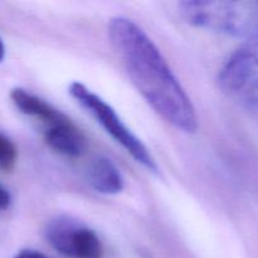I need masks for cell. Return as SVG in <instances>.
I'll return each instance as SVG.
<instances>
[{"label": "cell", "mask_w": 258, "mask_h": 258, "mask_svg": "<svg viewBox=\"0 0 258 258\" xmlns=\"http://www.w3.org/2000/svg\"><path fill=\"white\" fill-rule=\"evenodd\" d=\"M108 35L131 82L153 110L183 133H196L198 118L193 103L149 35L123 17L110 20Z\"/></svg>", "instance_id": "obj_1"}, {"label": "cell", "mask_w": 258, "mask_h": 258, "mask_svg": "<svg viewBox=\"0 0 258 258\" xmlns=\"http://www.w3.org/2000/svg\"><path fill=\"white\" fill-rule=\"evenodd\" d=\"M184 19L196 27L229 35L258 34V2H202L179 4Z\"/></svg>", "instance_id": "obj_2"}, {"label": "cell", "mask_w": 258, "mask_h": 258, "mask_svg": "<svg viewBox=\"0 0 258 258\" xmlns=\"http://www.w3.org/2000/svg\"><path fill=\"white\" fill-rule=\"evenodd\" d=\"M70 95L100 123L103 130L120 144L139 164L153 173H158V165L150 151L122 122L116 111L105 100L81 82H72L68 88Z\"/></svg>", "instance_id": "obj_3"}, {"label": "cell", "mask_w": 258, "mask_h": 258, "mask_svg": "<svg viewBox=\"0 0 258 258\" xmlns=\"http://www.w3.org/2000/svg\"><path fill=\"white\" fill-rule=\"evenodd\" d=\"M222 91L244 103H258V34L241 45L222 67Z\"/></svg>", "instance_id": "obj_4"}, {"label": "cell", "mask_w": 258, "mask_h": 258, "mask_svg": "<svg viewBox=\"0 0 258 258\" xmlns=\"http://www.w3.org/2000/svg\"><path fill=\"white\" fill-rule=\"evenodd\" d=\"M45 238L66 257L103 258L102 242L96 232L67 217L50 221L45 228Z\"/></svg>", "instance_id": "obj_5"}, {"label": "cell", "mask_w": 258, "mask_h": 258, "mask_svg": "<svg viewBox=\"0 0 258 258\" xmlns=\"http://www.w3.org/2000/svg\"><path fill=\"white\" fill-rule=\"evenodd\" d=\"M45 144L60 155L77 158L87 149V139L70 117L44 130Z\"/></svg>", "instance_id": "obj_6"}, {"label": "cell", "mask_w": 258, "mask_h": 258, "mask_svg": "<svg viewBox=\"0 0 258 258\" xmlns=\"http://www.w3.org/2000/svg\"><path fill=\"white\" fill-rule=\"evenodd\" d=\"M10 98H12L13 103L17 106L18 110H20V112L30 116L35 120H39L40 122L44 123L45 128L67 118L64 113L53 107L49 102L28 92L27 90H23V88L12 90Z\"/></svg>", "instance_id": "obj_7"}, {"label": "cell", "mask_w": 258, "mask_h": 258, "mask_svg": "<svg viewBox=\"0 0 258 258\" xmlns=\"http://www.w3.org/2000/svg\"><path fill=\"white\" fill-rule=\"evenodd\" d=\"M88 183L102 194H117L123 189V178L117 166L105 156L92 160L88 168Z\"/></svg>", "instance_id": "obj_8"}, {"label": "cell", "mask_w": 258, "mask_h": 258, "mask_svg": "<svg viewBox=\"0 0 258 258\" xmlns=\"http://www.w3.org/2000/svg\"><path fill=\"white\" fill-rule=\"evenodd\" d=\"M18 159L15 144L5 134L0 133V170L9 173L14 169Z\"/></svg>", "instance_id": "obj_9"}, {"label": "cell", "mask_w": 258, "mask_h": 258, "mask_svg": "<svg viewBox=\"0 0 258 258\" xmlns=\"http://www.w3.org/2000/svg\"><path fill=\"white\" fill-rule=\"evenodd\" d=\"M10 204H12V197H10V193L2 185V184H0V213L7 211L10 207Z\"/></svg>", "instance_id": "obj_10"}, {"label": "cell", "mask_w": 258, "mask_h": 258, "mask_svg": "<svg viewBox=\"0 0 258 258\" xmlns=\"http://www.w3.org/2000/svg\"><path fill=\"white\" fill-rule=\"evenodd\" d=\"M14 258H48L45 254H43L42 252L35 251V249H24V251H20Z\"/></svg>", "instance_id": "obj_11"}, {"label": "cell", "mask_w": 258, "mask_h": 258, "mask_svg": "<svg viewBox=\"0 0 258 258\" xmlns=\"http://www.w3.org/2000/svg\"><path fill=\"white\" fill-rule=\"evenodd\" d=\"M4 55H5V47H4V43H3L2 38H0V62L4 59Z\"/></svg>", "instance_id": "obj_12"}]
</instances>
